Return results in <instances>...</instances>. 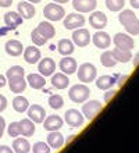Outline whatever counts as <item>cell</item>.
Segmentation results:
<instances>
[{
	"mask_svg": "<svg viewBox=\"0 0 139 153\" xmlns=\"http://www.w3.org/2000/svg\"><path fill=\"white\" fill-rule=\"evenodd\" d=\"M118 21L124 25L129 35H139V20L132 10H123L118 16Z\"/></svg>",
	"mask_w": 139,
	"mask_h": 153,
	"instance_id": "6da1fadb",
	"label": "cell"
},
{
	"mask_svg": "<svg viewBox=\"0 0 139 153\" xmlns=\"http://www.w3.org/2000/svg\"><path fill=\"white\" fill-rule=\"evenodd\" d=\"M89 95H91V89L89 86H86L85 84H77L74 85L70 92H68V96L74 103H83L89 99Z\"/></svg>",
	"mask_w": 139,
	"mask_h": 153,
	"instance_id": "7a4b0ae2",
	"label": "cell"
},
{
	"mask_svg": "<svg viewBox=\"0 0 139 153\" xmlns=\"http://www.w3.org/2000/svg\"><path fill=\"white\" fill-rule=\"evenodd\" d=\"M77 70H78V79L83 84H89V82L96 79L97 71H96L95 65L91 64V63H83Z\"/></svg>",
	"mask_w": 139,
	"mask_h": 153,
	"instance_id": "3957f363",
	"label": "cell"
},
{
	"mask_svg": "<svg viewBox=\"0 0 139 153\" xmlns=\"http://www.w3.org/2000/svg\"><path fill=\"white\" fill-rule=\"evenodd\" d=\"M43 16L49 21H60L65 17V10L59 3H49L43 8Z\"/></svg>",
	"mask_w": 139,
	"mask_h": 153,
	"instance_id": "277c9868",
	"label": "cell"
},
{
	"mask_svg": "<svg viewBox=\"0 0 139 153\" xmlns=\"http://www.w3.org/2000/svg\"><path fill=\"white\" fill-rule=\"evenodd\" d=\"M102 109H103V105L97 100H89V102H86V103L83 102L82 113H83V116H85L86 120L91 121L102 111Z\"/></svg>",
	"mask_w": 139,
	"mask_h": 153,
	"instance_id": "5b68a950",
	"label": "cell"
},
{
	"mask_svg": "<svg viewBox=\"0 0 139 153\" xmlns=\"http://www.w3.org/2000/svg\"><path fill=\"white\" fill-rule=\"evenodd\" d=\"M63 24L67 29H77L82 28L85 25V17L81 13H71L63 18Z\"/></svg>",
	"mask_w": 139,
	"mask_h": 153,
	"instance_id": "8992f818",
	"label": "cell"
},
{
	"mask_svg": "<svg viewBox=\"0 0 139 153\" xmlns=\"http://www.w3.org/2000/svg\"><path fill=\"white\" fill-rule=\"evenodd\" d=\"M91 33L89 31L85 28H77L74 29V32H72V42L74 45H77L78 48H85L89 45L91 42Z\"/></svg>",
	"mask_w": 139,
	"mask_h": 153,
	"instance_id": "52a82bcc",
	"label": "cell"
},
{
	"mask_svg": "<svg viewBox=\"0 0 139 153\" xmlns=\"http://www.w3.org/2000/svg\"><path fill=\"white\" fill-rule=\"evenodd\" d=\"M113 43L115 45V48L118 49H124V50H132L134 46H135V42L129 35L127 33H115L114 38H113Z\"/></svg>",
	"mask_w": 139,
	"mask_h": 153,
	"instance_id": "ba28073f",
	"label": "cell"
},
{
	"mask_svg": "<svg viewBox=\"0 0 139 153\" xmlns=\"http://www.w3.org/2000/svg\"><path fill=\"white\" fill-rule=\"evenodd\" d=\"M38 70H39L40 75L43 76H52L56 71V63L53 59L50 57H45V59H40L39 64H38Z\"/></svg>",
	"mask_w": 139,
	"mask_h": 153,
	"instance_id": "9c48e42d",
	"label": "cell"
},
{
	"mask_svg": "<svg viewBox=\"0 0 139 153\" xmlns=\"http://www.w3.org/2000/svg\"><path fill=\"white\" fill-rule=\"evenodd\" d=\"M28 118L36 124H39V123H43L45 117H46V111L42 106L39 105H32L28 107Z\"/></svg>",
	"mask_w": 139,
	"mask_h": 153,
	"instance_id": "30bf717a",
	"label": "cell"
},
{
	"mask_svg": "<svg viewBox=\"0 0 139 153\" xmlns=\"http://www.w3.org/2000/svg\"><path fill=\"white\" fill-rule=\"evenodd\" d=\"M91 40L95 43L96 48L99 49H107L109 46L111 45V38L107 32H104V31H97V32L91 38Z\"/></svg>",
	"mask_w": 139,
	"mask_h": 153,
	"instance_id": "8fae6325",
	"label": "cell"
},
{
	"mask_svg": "<svg viewBox=\"0 0 139 153\" xmlns=\"http://www.w3.org/2000/svg\"><path fill=\"white\" fill-rule=\"evenodd\" d=\"M97 6V0H72V7L77 13H91Z\"/></svg>",
	"mask_w": 139,
	"mask_h": 153,
	"instance_id": "7c38bea8",
	"label": "cell"
},
{
	"mask_svg": "<svg viewBox=\"0 0 139 153\" xmlns=\"http://www.w3.org/2000/svg\"><path fill=\"white\" fill-rule=\"evenodd\" d=\"M60 70H61V73H64L65 75H71L77 71L78 68V64H77V60L75 59H72L70 56H64V59L60 60V64H59Z\"/></svg>",
	"mask_w": 139,
	"mask_h": 153,
	"instance_id": "4fadbf2b",
	"label": "cell"
},
{
	"mask_svg": "<svg viewBox=\"0 0 139 153\" xmlns=\"http://www.w3.org/2000/svg\"><path fill=\"white\" fill-rule=\"evenodd\" d=\"M89 24L95 29L100 31V29H103L107 25V17L102 11H95V13H92L91 17H89Z\"/></svg>",
	"mask_w": 139,
	"mask_h": 153,
	"instance_id": "5bb4252c",
	"label": "cell"
},
{
	"mask_svg": "<svg viewBox=\"0 0 139 153\" xmlns=\"http://www.w3.org/2000/svg\"><path fill=\"white\" fill-rule=\"evenodd\" d=\"M65 123L71 127H81L83 125V116L77 109H70L65 113Z\"/></svg>",
	"mask_w": 139,
	"mask_h": 153,
	"instance_id": "9a60e30c",
	"label": "cell"
},
{
	"mask_svg": "<svg viewBox=\"0 0 139 153\" xmlns=\"http://www.w3.org/2000/svg\"><path fill=\"white\" fill-rule=\"evenodd\" d=\"M64 121L60 116H49L48 118L43 120V128L46 131H59L61 127H63Z\"/></svg>",
	"mask_w": 139,
	"mask_h": 153,
	"instance_id": "2e32d148",
	"label": "cell"
},
{
	"mask_svg": "<svg viewBox=\"0 0 139 153\" xmlns=\"http://www.w3.org/2000/svg\"><path fill=\"white\" fill-rule=\"evenodd\" d=\"M22 21H24V18L17 11H8L4 16V22H6V27L8 29H16L18 25L22 24Z\"/></svg>",
	"mask_w": 139,
	"mask_h": 153,
	"instance_id": "e0dca14e",
	"label": "cell"
},
{
	"mask_svg": "<svg viewBox=\"0 0 139 153\" xmlns=\"http://www.w3.org/2000/svg\"><path fill=\"white\" fill-rule=\"evenodd\" d=\"M17 8H18V14H20L24 20H31L36 13L35 6L32 3H29V1H20Z\"/></svg>",
	"mask_w": 139,
	"mask_h": 153,
	"instance_id": "ac0fdd59",
	"label": "cell"
},
{
	"mask_svg": "<svg viewBox=\"0 0 139 153\" xmlns=\"http://www.w3.org/2000/svg\"><path fill=\"white\" fill-rule=\"evenodd\" d=\"M40 59H42V54H40V50L38 48H33V46L25 48L24 60L27 61L28 64H36V63H39Z\"/></svg>",
	"mask_w": 139,
	"mask_h": 153,
	"instance_id": "d6986e66",
	"label": "cell"
},
{
	"mask_svg": "<svg viewBox=\"0 0 139 153\" xmlns=\"http://www.w3.org/2000/svg\"><path fill=\"white\" fill-rule=\"evenodd\" d=\"M64 137L59 131H50V134L48 135V145L52 148V149L57 150V149H61L64 145Z\"/></svg>",
	"mask_w": 139,
	"mask_h": 153,
	"instance_id": "ffe728a7",
	"label": "cell"
},
{
	"mask_svg": "<svg viewBox=\"0 0 139 153\" xmlns=\"http://www.w3.org/2000/svg\"><path fill=\"white\" fill-rule=\"evenodd\" d=\"M22 52H24V46H22V43H21L20 40L11 39L6 43V53H7L8 56L17 57V56H20V54H22Z\"/></svg>",
	"mask_w": 139,
	"mask_h": 153,
	"instance_id": "44dd1931",
	"label": "cell"
},
{
	"mask_svg": "<svg viewBox=\"0 0 139 153\" xmlns=\"http://www.w3.org/2000/svg\"><path fill=\"white\" fill-rule=\"evenodd\" d=\"M52 85L56 89H65L70 85V79L64 73H56L52 75Z\"/></svg>",
	"mask_w": 139,
	"mask_h": 153,
	"instance_id": "7402d4cb",
	"label": "cell"
},
{
	"mask_svg": "<svg viewBox=\"0 0 139 153\" xmlns=\"http://www.w3.org/2000/svg\"><path fill=\"white\" fill-rule=\"evenodd\" d=\"M36 31L42 35L43 38H46V39H52L53 36L56 35V29L54 27H53L49 21H43V22H40L39 25H38V28H36Z\"/></svg>",
	"mask_w": 139,
	"mask_h": 153,
	"instance_id": "603a6c76",
	"label": "cell"
},
{
	"mask_svg": "<svg viewBox=\"0 0 139 153\" xmlns=\"http://www.w3.org/2000/svg\"><path fill=\"white\" fill-rule=\"evenodd\" d=\"M27 84H29L32 89H42L46 85L45 76L40 74H29L27 76Z\"/></svg>",
	"mask_w": 139,
	"mask_h": 153,
	"instance_id": "cb8c5ba5",
	"label": "cell"
},
{
	"mask_svg": "<svg viewBox=\"0 0 139 153\" xmlns=\"http://www.w3.org/2000/svg\"><path fill=\"white\" fill-rule=\"evenodd\" d=\"M74 42H71L70 39H61L57 43V50L61 56H70L74 53Z\"/></svg>",
	"mask_w": 139,
	"mask_h": 153,
	"instance_id": "d4e9b609",
	"label": "cell"
},
{
	"mask_svg": "<svg viewBox=\"0 0 139 153\" xmlns=\"http://www.w3.org/2000/svg\"><path fill=\"white\" fill-rule=\"evenodd\" d=\"M13 150H14V153H29L31 145L25 138H16L13 142Z\"/></svg>",
	"mask_w": 139,
	"mask_h": 153,
	"instance_id": "484cf974",
	"label": "cell"
},
{
	"mask_svg": "<svg viewBox=\"0 0 139 153\" xmlns=\"http://www.w3.org/2000/svg\"><path fill=\"white\" fill-rule=\"evenodd\" d=\"M20 123V129L22 137H32L35 134V125L33 121H31L29 118H24V120L18 121Z\"/></svg>",
	"mask_w": 139,
	"mask_h": 153,
	"instance_id": "4316f807",
	"label": "cell"
},
{
	"mask_svg": "<svg viewBox=\"0 0 139 153\" xmlns=\"http://www.w3.org/2000/svg\"><path fill=\"white\" fill-rule=\"evenodd\" d=\"M111 53H113V56H114V59L117 60V63H128V61H131L132 59V53L131 50H124V49H118L115 48L114 50H111Z\"/></svg>",
	"mask_w": 139,
	"mask_h": 153,
	"instance_id": "83f0119b",
	"label": "cell"
},
{
	"mask_svg": "<svg viewBox=\"0 0 139 153\" xmlns=\"http://www.w3.org/2000/svg\"><path fill=\"white\" fill-rule=\"evenodd\" d=\"M115 84V78L111 75H102L96 79V86L102 91H107Z\"/></svg>",
	"mask_w": 139,
	"mask_h": 153,
	"instance_id": "f1b7e54d",
	"label": "cell"
},
{
	"mask_svg": "<svg viewBox=\"0 0 139 153\" xmlns=\"http://www.w3.org/2000/svg\"><path fill=\"white\" fill-rule=\"evenodd\" d=\"M13 107H14V110L17 113H24L29 107V102L24 96H16L14 100H13Z\"/></svg>",
	"mask_w": 139,
	"mask_h": 153,
	"instance_id": "f546056e",
	"label": "cell"
},
{
	"mask_svg": "<svg viewBox=\"0 0 139 153\" xmlns=\"http://www.w3.org/2000/svg\"><path fill=\"white\" fill-rule=\"evenodd\" d=\"M8 86H10V91L14 93H21L24 92L25 88H27V81L24 78H17V79H10L8 81Z\"/></svg>",
	"mask_w": 139,
	"mask_h": 153,
	"instance_id": "4dcf8cb0",
	"label": "cell"
},
{
	"mask_svg": "<svg viewBox=\"0 0 139 153\" xmlns=\"http://www.w3.org/2000/svg\"><path fill=\"white\" fill-rule=\"evenodd\" d=\"M24 75H25V71L20 65H13V67H10V68L7 70V73H6L7 81L17 79V78H24Z\"/></svg>",
	"mask_w": 139,
	"mask_h": 153,
	"instance_id": "1f68e13d",
	"label": "cell"
},
{
	"mask_svg": "<svg viewBox=\"0 0 139 153\" xmlns=\"http://www.w3.org/2000/svg\"><path fill=\"white\" fill-rule=\"evenodd\" d=\"M100 63H102L104 67H114V65L117 64V60L114 59L113 53L109 52V50H106V52L100 56Z\"/></svg>",
	"mask_w": 139,
	"mask_h": 153,
	"instance_id": "d6a6232c",
	"label": "cell"
},
{
	"mask_svg": "<svg viewBox=\"0 0 139 153\" xmlns=\"http://www.w3.org/2000/svg\"><path fill=\"white\" fill-rule=\"evenodd\" d=\"M49 105H50V107L54 110H59L61 109L64 106V99L61 95H59V93H56V95H52V96L49 97Z\"/></svg>",
	"mask_w": 139,
	"mask_h": 153,
	"instance_id": "836d02e7",
	"label": "cell"
},
{
	"mask_svg": "<svg viewBox=\"0 0 139 153\" xmlns=\"http://www.w3.org/2000/svg\"><path fill=\"white\" fill-rule=\"evenodd\" d=\"M106 6L110 11H121L125 6V0H106Z\"/></svg>",
	"mask_w": 139,
	"mask_h": 153,
	"instance_id": "e575fe53",
	"label": "cell"
},
{
	"mask_svg": "<svg viewBox=\"0 0 139 153\" xmlns=\"http://www.w3.org/2000/svg\"><path fill=\"white\" fill-rule=\"evenodd\" d=\"M31 39H32V42L36 45V46H43L46 42H48V39L46 38H43L42 35H40L36 29H33L32 31V33H31Z\"/></svg>",
	"mask_w": 139,
	"mask_h": 153,
	"instance_id": "d590c367",
	"label": "cell"
},
{
	"mask_svg": "<svg viewBox=\"0 0 139 153\" xmlns=\"http://www.w3.org/2000/svg\"><path fill=\"white\" fill-rule=\"evenodd\" d=\"M33 153H50V146L46 145L45 142H36L33 148H32Z\"/></svg>",
	"mask_w": 139,
	"mask_h": 153,
	"instance_id": "8d00e7d4",
	"label": "cell"
},
{
	"mask_svg": "<svg viewBox=\"0 0 139 153\" xmlns=\"http://www.w3.org/2000/svg\"><path fill=\"white\" fill-rule=\"evenodd\" d=\"M8 135L11 138H17L21 135V129H20V123H11L8 125V129H7Z\"/></svg>",
	"mask_w": 139,
	"mask_h": 153,
	"instance_id": "74e56055",
	"label": "cell"
},
{
	"mask_svg": "<svg viewBox=\"0 0 139 153\" xmlns=\"http://www.w3.org/2000/svg\"><path fill=\"white\" fill-rule=\"evenodd\" d=\"M109 92H106L104 93V102H106V103H109V102L111 100V99H113V97L115 96V93H117V91H115V89H107Z\"/></svg>",
	"mask_w": 139,
	"mask_h": 153,
	"instance_id": "f35d334b",
	"label": "cell"
},
{
	"mask_svg": "<svg viewBox=\"0 0 139 153\" xmlns=\"http://www.w3.org/2000/svg\"><path fill=\"white\" fill-rule=\"evenodd\" d=\"M6 107H7V99H6V96L0 95V113H1V111H4V110H6Z\"/></svg>",
	"mask_w": 139,
	"mask_h": 153,
	"instance_id": "ab89813d",
	"label": "cell"
},
{
	"mask_svg": "<svg viewBox=\"0 0 139 153\" xmlns=\"http://www.w3.org/2000/svg\"><path fill=\"white\" fill-rule=\"evenodd\" d=\"M4 127H6V121H4L3 117L0 116V138L3 137V134H4Z\"/></svg>",
	"mask_w": 139,
	"mask_h": 153,
	"instance_id": "60d3db41",
	"label": "cell"
},
{
	"mask_svg": "<svg viewBox=\"0 0 139 153\" xmlns=\"http://www.w3.org/2000/svg\"><path fill=\"white\" fill-rule=\"evenodd\" d=\"M129 78V75H121L118 78V81H117V84H118V86H123L124 84H125V81Z\"/></svg>",
	"mask_w": 139,
	"mask_h": 153,
	"instance_id": "b9f144b4",
	"label": "cell"
},
{
	"mask_svg": "<svg viewBox=\"0 0 139 153\" xmlns=\"http://www.w3.org/2000/svg\"><path fill=\"white\" fill-rule=\"evenodd\" d=\"M0 153H14V150L11 148H8V146H0Z\"/></svg>",
	"mask_w": 139,
	"mask_h": 153,
	"instance_id": "7bdbcfd3",
	"label": "cell"
},
{
	"mask_svg": "<svg viewBox=\"0 0 139 153\" xmlns=\"http://www.w3.org/2000/svg\"><path fill=\"white\" fill-rule=\"evenodd\" d=\"M13 0H0V7H10Z\"/></svg>",
	"mask_w": 139,
	"mask_h": 153,
	"instance_id": "ee69618b",
	"label": "cell"
},
{
	"mask_svg": "<svg viewBox=\"0 0 139 153\" xmlns=\"http://www.w3.org/2000/svg\"><path fill=\"white\" fill-rule=\"evenodd\" d=\"M6 84H7V79H6V76L0 74V88H3V86H6Z\"/></svg>",
	"mask_w": 139,
	"mask_h": 153,
	"instance_id": "f6af8a7d",
	"label": "cell"
},
{
	"mask_svg": "<svg viewBox=\"0 0 139 153\" xmlns=\"http://www.w3.org/2000/svg\"><path fill=\"white\" fill-rule=\"evenodd\" d=\"M129 3L134 8H139V0H129Z\"/></svg>",
	"mask_w": 139,
	"mask_h": 153,
	"instance_id": "bcb514c9",
	"label": "cell"
},
{
	"mask_svg": "<svg viewBox=\"0 0 139 153\" xmlns=\"http://www.w3.org/2000/svg\"><path fill=\"white\" fill-rule=\"evenodd\" d=\"M138 65H139V53L134 57V67H138Z\"/></svg>",
	"mask_w": 139,
	"mask_h": 153,
	"instance_id": "7dc6e473",
	"label": "cell"
},
{
	"mask_svg": "<svg viewBox=\"0 0 139 153\" xmlns=\"http://www.w3.org/2000/svg\"><path fill=\"white\" fill-rule=\"evenodd\" d=\"M54 3H59V4H64V3H67L68 0H53Z\"/></svg>",
	"mask_w": 139,
	"mask_h": 153,
	"instance_id": "c3c4849f",
	"label": "cell"
},
{
	"mask_svg": "<svg viewBox=\"0 0 139 153\" xmlns=\"http://www.w3.org/2000/svg\"><path fill=\"white\" fill-rule=\"evenodd\" d=\"M75 137H77V135H71V137H70V138L67 139V143H70L71 141H74V139H75Z\"/></svg>",
	"mask_w": 139,
	"mask_h": 153,
	"instance_id": "681fc988",
	"label": "cell"
},
{
	"mask_svg": "<svg viewBox=\"0 0 139 153\" xmlns=\"http://www.w3.org/2000/svg\"><path fill=\"white\" fill-rule=\"evenodd\" d=\"M29 3H32V4H36V3H40L42 0H28Z\"/></svg>",
	"mask_w": 139,
	"mask_h": 153,
	"instance_id": "f907efd6",
	"label": "cell"
}]
</instances>
